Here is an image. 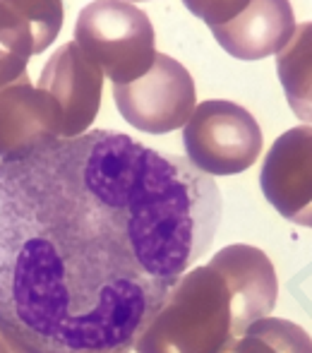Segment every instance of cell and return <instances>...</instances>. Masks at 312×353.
I'll return each mask as SVG.
<instances>
[{"mask_svg": "<svg viewBox=\"0 0 312 353\" xmlns=\"http://www.w3.org/2000/svg\"><path fill=\"white\" fill-rule=\"evenodd\" d=\"M216 183L113 130L0 161V322L43 353L130 351L207 255Z\"/></svg>", "mask_w": 312, "mask_h": 353, "instance_id": "1", "label": "cell"}, {"mask_svg": "<svg viewBox=\"0 0 312 353\" xmlns=\"http://www.w3.org/2000/svg\"><path fill=\"white\" fill-rule=\"evenodd\" d=\"M233 293L214 265L190 270L135 336L137 353H224L240 339Z\"/></svg>", "mask_w": 312, "mask_h": 353, "instance_id": "2", "label": "cell"}, {"mask_svg": "<svg viewBox=\"0 0 312 353\" xmlns=\"http://www.w3.org/2000/svg\"><path fill=\"white\" fill-rule=\"evenodd\" d=\"M75 43L113 87L132 84L154 65V27L132 3H92L79 12Z\"/></svg>", "mask_w": 312, "mask_h": 353, "instance_id": "3", "label": "cell"}, {"mask_svg": "<svg viewBox=\"0 0 312 353\" xmlns=\"http://www.w3.org/2000/svg\"><path fill=\"white\" fill-rule=\"evenodd\" d=\"M183 144L187 161L205 176H236L257 161L262 130L242 106L211 99L195 106L183 130Z\"/></svg>", "mask_w": 312, "mask_h": 353, "instance_id": "4", "label": "cell"}, {"mask_svg": "<svg viewBox=\"0 0 312 353\" xmlns=\"http://www.w3.org/2000/svg\"><path fill=\"white\" fill-rule=\"evenodd\" d=\"M205 19L219 46L238 61H262L286 48L295 32V14L284 0L255 3H187Z\"/></svg>", "mask_w": 312, "mask_h": 353, "instance_id": "5", "label": "cell"}, {"mask_svg": "<svg viewBox=\"0 0 312 353\" xmlns=\"http://www.w3.org/2000/svg\"><path fill=\"white\" fill-rule=\"evenodd\" d=\"M113 99L132 128L166 135L190 121L195 111V82L180 63L166 53H156L152 70L132 84L113 87Z\"/></svg>", "mask_w": 312, "mask_h": 353, "instance_id": "6", "label": "cell"}, {"mask_svg": "<svg viewBox=\"0 0 312 353\" xmlns=\"http://www.w3.org/2000/svg\"><path fill=\"white\" fill-rule=\"evenodd\" d=\"M39 89L53 99L61 116V140L89 132L101 106L103 72L84 56L75 41L61 46L43 65Z\"/></svg>", "mask_w": 312, "mask_h": 353, "instance_id": "7", "label": "cell"}, {"mask_svg": "<svg viewBox=\"0 0 312 353\" xmlns=\"http://www.w3.org/2000/svg\"><path fill=\"white\" fill-rule=\"evenodd\" d=\"M260 188L281 216L312 228V125L276 137L262 163Z\"/></svg>", "mask_w": 312, "mask_h": 353, "instance_id": "8", "label": "cell"}, {"mask_svg": "<svg viewBox=\"0 0 312 353\" xmlns=\"http://www.w3.org/2000/svg\"><path fill=\"white\" fill-rule=\"evenodd\" d=\"M61 3H0V89L27 77V63L56 41Z\"/></svg>", "mask_w": 312, "mask_h": 353, "instance_id": "9", "label": "cell"}, {"mask_svg": "<svg viewBox=\"0 0 312 353\" xmlns=\"http://www.w3.org/2000/svg\"><path fill=\"white\" fill-rule=\"evenodd\" d=\"M61 140V116L53 99L29 77L0 89V159L22 157L46 142Z\"/></svg>", "mask_w": 312, "mask_h": 353, "instance_id": "10", "label": "cell"}, {"mask_svg": "<svg viewBox=\"0 0 312 353\" xmlns=\"http://www.w3.org/2000/svg\"><path fill=\"white\" fill-rule=\"evenodd\" d=\"M209 265H214L229 281L238 327L242 334L274 310L279 281H276L274 265L260 248L236 243L216 252Z\"/></svg>", "mask_w": 312, "mask_h": 353, "instance_id": "11", "label": "cell"}, {"mask_svg": "<svg viewBox=\"0 0 312 353\" xmlns=\"http://www.w3.org/2000/svg\"><path fill=\"white\" fill-rule=\"evenodd\" d=\"M276 72L289 106L300 121L312 125V22L295 27L291 41L276 58Z\"/></svg>", "mask_w": 312, "mask_h": 353, "instance_id": "12", "label": "cell"}, {"mask_svg": "<svg viewBox=\"0 0 312 353\" xmlns=\"http://www.w3.org/2000/svg\"><path fill=\"white\" fill-rule=\"evenodd\" d=\"M224 353H312V336L291 320L264 317L231 341Z\"/></svg>", "mask_w": 312, "mask_h": 353, "instance_id": "13", "label": "cell"}, {"mask_svg": "<svg viewBox=\"0 0 312 353\" xmlns=\"http://www.w3.org/2000/svg\"><path fill=\"white\" fill-rule=\"evenodd\" d=\"M0 353H43V351L37 344H32L24 334H19L17 330L0 322Z\"/></svg>", "mask_w": 312, "mask_h": 353, "instance_id": "14", "label": "cell"}, {"mask_svg": "<svg viewBox=\"0 0 312 353\" xmlns=\"http://www.w3.org/2000/svg\"><path fill=\"white\" fill-rule=\"evenodd\" d=\"M92 353H127V351H92Z\"/></svg>", "mask_w": 312, "mask_h": 353, "instance_id": "15", "label": "cell"}]
</instances>
